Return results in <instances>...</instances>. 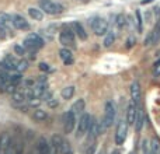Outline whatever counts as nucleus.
I'll return each mask as SVG.
<instances>
[{
    "label": "nucleus",
    "mask_w": 160,
    "mask_h": 154,
    "mask_svg": "<svg viewBox=\"0 0 160 154\" xmlns=\"http://www.w3.org/2000/svg\"><path fill=\"white\" fill-rule=\"evenodd\" d=\"M45 41L42 36H39L38 34H28L25 36L24 42H22V46L25 48V51H30V52H37L38 49L44 48Z\"/></svg>",
    "instance_id": "1"
},
{
    "label": "nucleus",
    "mask_w": 160,
    "mask_h": 154,
    "mask_svg": "<svg viewBox=\"0 0 160 154\" xmlns=\"http://www.w3.org/2000/svg\"><path fill=\"white\" fill-rule=\"evenodd\" d=\"M39 8L42 13L51 14V16H56V14L63 13L65 7L61 3L52 2V0H39Z\"/></svg>",
    "instance_id": "2"
},
{
    "label": "nucleus",
    "mask_w": 160,
    "mask_h": 154,
    "mask_svg": "<svg viewBox=\"0 0 160 154\" xmlns=\"http://www.w3.org/2000/svg\"><path fill=\"white\" fill-rule=\"evenodd\" d=\"M115 116H117V107L111 99H108L104 105V118H102V122H104L105 128H111L115 122Z\"/></svg>",
    "instance_id": "3"
},
{
    "label": "nucleus",
    "mask_w": 160,
    "mask_h": 154,
    "mask_svg": "<svg viewBox=\"0 0 160 154\" xmlns=\"http://www.w3.org/2000/svg\"><path fill=\"white\" fill-rule=\"evenodd\" d=\"M59 42L63 46H75V31L72 25H65L59 34Z\"/></svg>",
    "instance_id": "4"
},
{
    "label": "nucleus",
    "mask_w": 160,
    "mask_h": 154,
    "mask_svg": "<svg viewBox=\"0 0 160 154\" xmlns=\"http://www.w3.org/2000/svg\"><path fill=\"white\" fill-rule=\"evenodd\" d=\"M90 25H91L93 32L98 36H102L108 32V22L105 21L104 18H101V17H96V18H93L90 21Z\"/></svg>",
    "instance_id": "5"
},
{
    "label": "nucleus",
    "mask_w": 160,
    "mask_h": 154,
    "mask_svg": "<svg viewBox=\"0 0 160 154\" xmlns=\"http://www.w3.org/2000/svg\"><path fill=\"white\" fill-rule=\"evenodd\" d=\"M76 126V115L72 112V111H66L63 113V132L66 135L73 132Z\"/></svg>",
    "instance_id": "6"
},
{
    "label": "nucleus",
    "mask_w": 160,
    "mask_h": 154,
    "mask_svg": "<svg viewBox=\"0 0 160 154\" xmlns=\"http://www.w3.org/2000/svg\"><path fill=\"white\" fill-rule=\"evenodd\" d=\"M127 135H128V125L125 121H121L118 122V126H117V130H115V144H124L125 139H127Z\"/></svg>",
    "instance_id": "7"
},
{
    "label": "nucleus",
    "mask_w": 160,
    "mask_h": 154,
    "mask_svg": "<svg viewBox=\"0 0 160 154\" xmlns=\"http://www.w3.org/2000/svg\"><path fill=\"white\" fill-rule=\"evenodd\" d=\"M91 119H93V116L90 115V113H82V116H80L79 119V125H78V136H83L84 133H87L88 130V126H90L91 123Z\"/></svg>",
    "instance_id": "8"
},
{
    "label": "nucleus",
    "mask_w": 160,
    "mask_h": 154,
    "mask_svg": "<svg viewBox=\"0 0 160 154\" xmlns=\"http://www.w3.org/2000/svg\"><path fill=\"white\" fill-rule=\"evenodd\" d=\"M10 21H11V24L14 25V28H17V30H30V24H28V21L22 16H20V14H14V16H11Z\"/></svg>",
    "instance_id": "9"
},
{
    "label": "nucleus",
    "mask_w": 160,
    "mask_h": 154,
    "mask_svg": "<svg viewBox=\"0 0 160 154\" xmlns=\"http://www.w3.org/2000/svg\"><path fill=\"white\" fill-rule=\"evenodd\" d=\"M100 132H101V126H100V122L98 121H96V119H91V123H90V126H88V130H87V133H88V140L90 142H96V139H97V136L100 135Z\"/></svg>",
    "instance_id": "10"
},
{
    "label": "nucleus",
    "mask_w": 160,
    "mask_h": 154,
    "mask_svg": "<svg viewBox=\"0 0 160 154\" xmlns=\"http://www.w3.org/2000/svg\"><path fill=\"white\" fill-rule=\"evenodd\" d=\"M141 95H142V91H141V84L138 81H133L131 84V98H132V102L135 105L139 104L141 101Z\"/></svg>",
    "instance_id": "11"
},
{
    "label": "nucleus",
    "mask_w": 160,
    "mask_h": 154,
    "mask_svg": "<svg viewBox=\"0 0 160 154\" xmlns=\"http://www.w3.org/2000/svg\"><path fill=\"white\" fill-rule=\"evenodd\" d=\"M59 58H61V60L63 62L66 66L73 65V62H75V59H73V53L70 52V49H68V48H62V49L59 51Z\"/></svg>",
    "instance_id": "12"
},
{
    "label": "nucleus",
    "mask_w": 160,
    "mask_h": 154,
    "mask_svg": "<svg viewBox=\"0 0 160 154\" xmlns=\"http://www.w3.org/2000/svg\"><path fill=\"white\" fill-rule=\"evenodd\" d=\"M136 112H138V105H135L132 101L129 102L127 108V125H133V121H135V116H136Z\"/></svg>",
    "instance_id": "13"
},
{
    "label": "nucleus",
    "mask_w": 160,
    "mask_h": 154,
    "mask_svg": "<svg viewBox=\"0 0 160 154\" xmlns=\"http://www.w3.org/2000/svg\"><path fill=\"white\" fill-rule=\"evenodd\" d=\"M72 27H73V31H75V35H78L82 41H86V39H87V32H86V30H84L82 22L75 21Z\"/></svg>",
    "instance_id": "14"
},
{
    "label": "nucleus",
    "mask_w": 160,
    "mask_h": 154,
    "mask_svg": "<svg viewBox=\"0 0 160 154\" xmlns=\"http://www.w3.org/2000/svg\"><path fill=\"white\" fill-rule=\"evenodd\" d=\"M84 109H86V101L84 99H76L75 102H73V105H72V108H70V111H72L75 115H82L83 112H84Z\"/></svg>",
    "instance_id": "15"
},
{
    "label": "nucleus",
    "mask_w": 160,
    "mask_h": 154,
    "mask_svg": "<svg viewBox=\"0 0 160 154\" xmlns=\"http://www.w3.org/2000/svg\"><path fill=\"white\" fill-rule=\"evenodd\" d=\"M10 135L8 133H2L0 135V154H6V150L10 143Z\"/></svg>",
    "instance_id": "16"
},
{
    "label": "nucleus",
    "mask_w": 160,
    "mask_h": 154,
    "mask_svg": "<svg viewBox=\"0 0 160 154\" xmlns=\"http://www.w3.org/2000/svg\"><path fill=\"white\" fill-rule=\"evenodd\" d=\"M25 93L20 90H16L14 93H11V104H21V102H25Z\"/></svg>",
    "instance_id": "17"
},
{
    "label": "nucleus",
    "mask_w": 160,
    "mask_h": 154,
    "mask_svg": "<svg viewBox=\"0 0 160 154\" xmlns=\"http://www.w3.org/2000/svg\"><path fill=\"white\" fill-rule=\"evenodd\" d=\"M143 122H145V115L142 111H138L135 116V121H133V125H135V130L136 132H141L142 128H143Z\"/></svg>",
    "instance_id": "18"
},
{
    "label": "nucleus",
    "mask_w": 160,
    "mask_h": 154,
    "mask_svg": "<svg viewBox=\"0 0 160 154\" xmlns=\"http://www.w3.org/2000/svg\"><path fill=\"white\" fill-rule=\"evenodd\" d=\"M32 119L37 122H42L45 119H48V113L44 109H41V108H35L32 112Z\"/></svg>",
    "instance_id": "19"
},
{
    "label": "nucleus",
    "mask_w": 160,
    "mask_h": 154,
    "mask_svg": "<svg viewBox=\"0 0 160 154\" xmlns=\"http://www.w3.org/2000/svg\"><path fill=\"white\" fill-rule=\"evenodd\" d=\"M14 143H16V150L14 154H25V140L22 137L14 139Z\"/></svg>",
    "instance_id": "20"
},
{
    "label": "nucleus",
    "mask_w": 160,
    "mask_h": 154,
    "mask_svg": "<svg viewBox=\"0 0 160 154\" xmlns=\"http://www.w3.org/2000/svg\"><path fill=\"white\" fill-rule=\"evenodd\" d=\"M28 14H30L31 18L37 20V21H41V20L44 18V13H42L39 8H37V7H30L28 8Z\"/></svg>",
    "instance_id": "21"
},
{
    "label": "nucleus",
    "mask_w": 160,
    "mask_h": 154,
    "mask_svg": "<svg viewBox=\"0 0 160 154\" xmlns=\"http://www.w3.org/2000/svg\"><path fill=\"white\" fill-rule=\"evenodd\" d=\"M62 142H63V137H62V135H53L52 137H51V142L49 143L53 146V149L56 150V153L59 152V149H61L62 146Z\"/></svg>",
    "instance_id": "22"
},
{
    "label": "nucleus",
    "mask_w": 160,
    "mask_h": 154,
    "mask_svg": "<svg viewBox=\"0 0 160 154\" xmlns=\"http://www.w3.org/2000/svg\"><path fill=\"white\" fill-rule=\"evenodd\" d=\"M149 147H150V154H160V142L158 137H153L149 142Z\"/></svg>",
    "instance_id": "23"
},
{
    "label": "nucleus",
    "mask_w": 160,
    "mask_h": 154,
    "mask_svg": "<svg viewBox=\"0 0 160 154\" xmlns=\"http://www.w3.org/2000/svg\"><path fill=\"white\" fill-rule=\"evenodd\" d=\"M58 154H73L72 146H70V143L66 139H63V142H62V146H61V149H59Z\"/></svg>",
    "instance_id": "24"
},
{
    "label": "nucleus",
    "mask_w": 160,
    "mask_h": 154,
    "mask_svg": "<svg viewBox=\"0 0 160 154\" xmlns=\"http://www.w3.org/2000/svg\"><path fill=\"white\" fill-rule=\"evenodd\" d=\"M76 93V88L73 85H69V87H65L62 90V98L63 99H70Z\"/></svg>",
    "instance_id": "25"
},
{
    "label": "nucleus",
    "mask_w": 160,
    "mask_h": 154,
    "mask_svg": "<svg viewBox=\"0 0 160 154\" xmlns=\"http://www.w3.org/2000/svg\"><path fill=\"white\" fill-rule=\"evenodd\" d=\"M114 42H115V34H114V32H107V34H105L102 45H104L105 48H110V46H112Z\"/></svg>",
    "instance_id": "26"
},
{
    "label": "nucleus",
    "mask_w": 160,
    "mask_h": 154,
    "mask_svg": "<svg viewBox=\"0 0 160 154\" xmlns=\"http://www.w3.org/2000/svg\"><path fill=\"white\" fill-rule=\"evenodd\" d=\"M28 66H30L28 60H25V59H21V60H18V62H17V65H16V70H17V73H22V72H25V70L28 69Z\"/></svg>",
    "instance_id": "27"
},
{
    "label": "nucleus",
    "mask_w": 160,
    "mask_h": 154,
    "mask_svg": "<svg viewBox=\"0 0 160 154\" xmlns=\"http://www.w3.org/2000/svg\"><path fill=\"white\" fill-rule=\"evenodd\" d=\"M10 22V16L6 13H0V28H6Z\"/></svg>",
    "instance_id": "28"
},
{
    "label": "nucleus",
    "mask_w": 160,
    "mask_h": 154,
    "mask_svg": "<svg viewBox=\"0 0 160 154\" xmlns=\"http://www.w3.org/2000/svg\"><path fill=\"white\" fill-rule=\"evenodd\" d=\"M21 81H22L21 73H14V75H10V83H11V84L18 85Z\"/></svg>",
    "instance_id": "29"
},
{
    "label": "nucleus",
    "mask_w": 160,
    "mask_h": 154,
    "mask_svg": "<svg viewBox=\"0 0 160 154\" xmlns=\"http://www.w3.org/2000/svg\"><path fill=\"white\" fill-rule=\"evenodd\" d=\"M153 77H160V59L159 60L155 62V65H153Z\"/></svg>",
    "instance_id": "30"
},
{
    "label": "nucleus",
    "mask_w": 160,
    "mask_h": 154,
    "mask_svg": "<svg viewBox=\"0 0 160 154\" xmlns=\"http://www.w3.org/2000/svg\"><path fill=\"white\" fill-rule=\"evenodd\" d=\"M14 150H16V143H14V139H10V143H8V147L6 150V154H14Z\"/></svg>",
    "instance_id": "31"
},
{
    "label": "nucleus",
    "mask_w": 160,
    "mask_h": 154,
    "mask_svg": "<svg viewBox=\"0 0 160 154\" xmlns=\"http://www.w3.org/2000/svg\"><path fill=\"white\" fill-rule=\"evenodd\" d=\"M14 52L17 53V55H20V56H22V55H25V48L22 46V45H14Z\"/></svg>",
    "instance_id": "32"
},
{
    "label": "nucleus",
    "mask_w": 160,
    "mask_h": 154,
    "mask_svg": "<svg viewBox=\"0 0 160 154\" xmlns=\"http://www.w3.org/2000/svg\"><path fill=\"white\" fill-rule=\"evenodd\" d=\"M115 24L118 25V27H124V24H125V17L122 16V14H119V16L117 17V21H115Z\"/></svg>",
    "instance_id": "33"
},
{
    "label": "nucleus",
    "mask_w": 160,
    "mask_h": 154,
    "mask_svg": "<svg viewBox=\"0 0 160 154\" xmlns=\"http://www.w3.org/2000/svg\"><path fill=\"white\" fill-rule=\"evenodd\" d=\"M135 16H136V20H138V30L139 31H142V16H141V13H139V10H136V13H135Z\"/></svg>",
    "instance_id": "34"
},
{
    "label": "nucleus",
    "mask_w": 160,
    "mask_h": 154,
    "mask_svg": "<svg viewBox=\"0 0 160 154\" xmlns=\"http://www.w3.org/2000/svg\"><path fill=\"white\" fill-rule=\"evenodd\" d=\"M39 70H42V72H45V73H48V72H51V66L48 63H44V62H42V63H39Z\"/></svg>",
    "instance_id": "35"
},
{
    "label": "nucleus",
    "mask_w": 160,
    "mask_h": 154,
    "mask_svg": "<svg viewBox=\"0 0 160 154\" xmlns=\"http://www.w3.org/2000/svg\"><path fill=\"white\" fill-rule=\"evenodd\" d=\"M47 104H48V107H51V108H55L56 105H58V101H56L55 98H49L47 101Z\"/></svg>",
    "instance_id": "36"
},
{
    "label": "nucleus",
    "mask_w": 160,
    "mask_h": 154,
    "mask_svg": "<svg viewBox=\"0 0 160 154\" xmlns=\"http://www.w3.org/2000/svg\"><path fill=\"white\" fill-rule=\"evenodd\" d=\"M133 45H135V38H132V36H131V38L127 39V48H132Z\"/></svg>",
    "instance_id": "37"
},
{
    "label": "nucleus",
    "mask_w": 160,
    "mask_h": 154,
    "mask_svg": "<svg viewBox=\"0 0 160 154\" xmlns=\"http://www.w3.org/2000/svg\"><path fill=\"white\" fill-rule=\"evenodd\" d=\"M6 32H7V28H0V38L2 39H4L6 36H7V34Z\"/></svg>",
    "instance_id": "38"
},
{
    "label": "nucleus",
    "mask_w": 160,
    "mask_h": 154,
    "mask_svg": "<svg viewBox=\"0 0 160 154\" xmlns=\"http://www.w3.org/2000/svg\"><path fill=\"white\" fill-rule=\"evenodd\" d=\"M110 154H121V152H119L118 149H115V150H112V152H111Z\"/></svg>",
    "instance_id": "39"
},
{
    "label": "nucleus",
    "mask_w": 160,
    "mask_h": 154,
    "mask_svg": "<svg viewBox=\"0 0 160 154\" xmlns=\"http://www.w3.org/2000/svg\"><path fill=\"white\" fill-rule=\"evenodd\" d=\"M79 2H88V0H79Z\"/></svg>",
    "instance_id": "40"
},
{
    "label": "nucleus",
    "mask_w": 160,
    "mask_h": 154,
    "mask_svg": "<svg viewBox=\"0 0 160 154\" xmlns=\"http://www.w3.org/2000/svg\"><path fill=\"white\" fill-rule=\"evenodd\" d=\"M100 154H104V153H100Z\"/></svg>",
    "instance_id": "41"
},
{
    "label": "nucleus",
    "mask_w": 160,
    "mask_h": 154,
    "mask_svg": "<svg viewBox=\"0 0 160 154\" xmlns=\"http://www.w3.org/2000/svg\"><path fill=\"white\" fill-rule=\"evenodd\" d=\"M131 154H133V153H131Z\"/></svg>",
    "instance_id": "42"
}]
</instances>
